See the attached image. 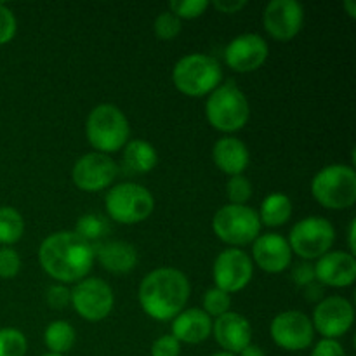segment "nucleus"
I'll use <instances>...</instances> for the list:
<instances>
[{
	"mask_svg": "<svg viewBox=\"0 0 356 356\" xmlns=\"http://www.w3.org/2000/svg\"><path fill=\"white\" fill-rule=\"evenodd\" d=\"M38 261L51 278L73 284L87 278L92 270L94 247L75 232H58L40 243Z\"/></svg>",
	"mask_w": 356,
	"mask_h": 356,
	"instance_id": "1",
	"label": "nucleus"
},
{
	"mask_svg": "<svg viewBox=\"0 0 356 356\" xmlns=\"http://www.w3.org/2000/svg\"><path fill=\"white\" fill-rule=\"evenodd\" d=\"M190 280L176 268H159L143 278L139 305L153 320H174L190 299Z\"/></svg>",
	"mask_w": 356,
	"mask_h": 356,
	"instance_id": "2",
	"label": "nucleus"
},
{
	"mask_svg": "<svg viewBox=\"0 0 356 356\" xmlns=\"http://www.w3.org/2000/svg\"><path fill=\"white\" fill-rule=\"evenodd\" d=\"M86 136L97 153H115L124 148L131 138V125L118 106L97 104L86 122Z\"/></svg>",
	"mask_w": 356,
	"mask_h": 356,
	"instance_id": "3",
	"label": "nucleus"
},
{
	"mask_svg": "<svg viewBox=\"0 0 356 356\" xmlns=\"http://www.w3.org/2000/svg\"><path fill=\"white\" fill-rule=\"evenodd\" d=\"M222 70L218 59L202 52L183 56L172 70V82L181 94L202 97L221 86Z\"/></svg>",
	"mask_w": 356,
	"mask_h": 356,
	"instance_id": "4",
	"label": "nucleus"
},
{
	"mask_svg": "<svg viewBox=\"0 0 356 356\" xmlns=\"http://www.w3.org/2000/svg\"><path fill=\"white\" fill-rule=\"evenodd\" d=\"M205 115L216 131L229 134L245 127L250 117V106L242 89L233 80H228L209 94Z\"/></svg>",
	"mask_w": 356,
	"mask_h": 356,
	"instance_id": "5",
	"label": "nucleus"
},
{
	"mask_svg": "<svg viewBox=\"0 0 356 356\" xmlns=\"http://www.w3.org/2000/svg\"><path fill=\"white\" fill-rule=\"evenodd\" d=\"M312 195L320 205L332 211L350 209L356 202V172L351 165L332 163L313 177Z\"/></svg>",
	"mask_w": 356,
	"mask_h": 356,
	"instance_id": "6",
	"label": "nucleus"
},
{
	"mask_svg": "<svg viewBox=\"0 0 356 356\" xmlns=\"http://www.w3.org/2000/svg\"><path fill=\"white\" fill-rule=\"evenodd\" d=\"M108 216L120 225H138L152 216L155 198L148 188L136 183H120L104 197Z\"/></svg>",
	"mask_w": 356,
	"mask_h": 356,
	"instance_id": "7",
	"label": "nucleus"
},
{
	"mask_svg": "<svg viewBox=\"0 0 356 356\" xmlns=\"http://www.w3.org/2000/svg\"><path fill=\"white\" fill-rule=\"evenodd\" d=\"M212 229L221 242L236 249L252 243L259 236L261 221L254 209L247 205L228 204L214 214Z\"/></svg>",
	"mask_w": 356,
	"mask_h": 356,
	"instance_id": "8",
	"label": "nucleus"
},
{
	"mask_svg": "<svg viewBox=\"0 0 356 356\" xmlns=\"http://www.w3.org/2000/svg\"><path fill=\"white\" fill-rule=\"evenodd\" d=\"M336 240V229L332 222L320 216H309L296 222L289 233V247L292 254H298L301 259H320L330 252V247Z\"/></svg>",
	"mask_w": 356,
	"mask_h": 356,
	"instance_id": "9",
	"label": "nucleus"
},
{
	"mask_svg": "<svg viewBox=\"0 0 356 356\" xmlns=\"http://www.w3.org/2000/svg\"><path fill=\"white\" fill-rule=\"evenodd\" d=\"M72 306L87 322H101L111 313L115 296L101 278H83L72 291Z\"/></svg>",
	"mask_w": 356,
	"mask_h": 356,
	"instance_id": "10",
	"label": "nucleus"
},
{
	"mask_svg": "<svg viewBox=\"0 0 356 356\" xmlns=\"http://www.w3.org/2000/svg\"><path fill=\"white\" fill-rule=\"evenodd\" d=\"M254 275L252 259L240 249L222 250L214 261L212 266V278L216 287L221 289L226 294L240 292L249 285Z\"/></svg>",
	"mask_w": 356,
	"mask_h": 356,
	"instance_id": "11",
	"label": "nucleus"
},
{
	"mask_svg": "<svg viewBox=\"0 0 356 356\" xmlns=\"http://www.w3.org/2000/svg\"><path fill=\"white\" fill-rule=\"evenodd\" d=\"M355 309L348 299L341 296H330L315 306L313 312V329L323 339H339L353 327Z\"/></svg>",
	"mask_w": 356,
	"mask_h": 356,
	"instance_id": "12",
	"label": "nucleus"
},
{
	"mask_svg": "<svg viewBox=\"0 0 356 356\" xmlns=\"http://www.w3.org/2000/svg\"><path fill=\"white\" fill-rule=\"evenodd\" d=\"M270 334L275 344L285 351L308 350L315 339L312 320L301 312H284L275 316Z\"/></svg>",
	"mask_w": 356,
	"mask_h": 356,
	"instance_id": "13",
	"label": "nucleus"
},
{
	"mask_svg": "<svg viewBox=\"0 0 356 356\" xmlns=\"http://www.w3.org/2000/svg\"><path fill=\"white\" fill-rule=\"evenodd\" d=\"M118 174V165L110 155L104 153H86L75 162L72 170V179L75 186L82 191L106 190Z\"/></svg>",
	"mask_w": 356,
	"mask_h": 356,
	"instance_id": "14",
	"label": "nucleus"
},
{
	"mask_svg": "<svg viewBox=\"0 0 356 356\" xmlns=\"http://www.w3.org/2000/svg\"><path fill=\"white\" fill-rule=\"evenodd\" d=\"M264 30L278 42L298 37L305 23V9L296 0H271L263 14Z\"/></svg>",
	"mask_w": 356,
	"mask_h": 356,
	"instance_id": "15",
	"label": "nucleus"
},
{
	"mask_svg": "<svg viewBox=\"0 0 356 356\" xmlns=\"http://www.w3.org/2000/svg\"><path fill=\"white\" fill-rule=\"evenodd\" d=\"M270 47L266 40L256 33H242L233 38L225 49V61L233 72L250 73L266 63Z\"/></svg>",
	"mask_w": 356,
	"mask_h": 356,
	"instance_id": "16",
	"label": "nucleus"
},
{
	"mask_svg": "<svg viewBox=\"0 0 356 356\" xmlns=\"http://www.w3.org/2000/svg\"><path fill=\"white\" fill-rule=\"evenodd\" d=\"M212 336L222 351L238 355L249 344H252V327L243 315L228 312L212 323Z\"/></svg>",
	"mask_w": 356,
	"mask_h": 356,
	"instance_id": "17",
	"label": "nucleus"
},
{
	"mask_svg": "<svg viewBox=\"0 0 356 356\" xmlns=\"http://www.w3.org/2000/svg\"><path fill=\"white\" fill-rule=\"evenodd\" d=\"M254 263L266 273H282L292 263V250L285 236L266 233L252 242Z\"/></svg>",
	"mask_w": 356,
	"mask_h": 356,
	"instance_id": "18",
	"label": "nucleus"
},
{
	"mask_svg": "<svg viewBox=\"0 0 356 356\" xmlns=\"http://www.w3.org/2000/svg\"><path fill=\"white\" fill-rule=\"evenodd\" d=\"M315 278L329 287H350L356 280V259L353 254L334 250L320 257L315 264Z\"/></svg>",
	"mask_w": 356,
	"mask_h": 356,
	"instance_id": "19",
	"label": "nucleus"
},
{
	"mask_svg": "<svg viewBox=\"0 0 356 356\" xmlns=\"http://www.w3.org/2000/svg\"><path fill=\"white\" fill-rule=\"evenodd\" d=\"M212 160L221 172L229 177L242 176L243 170L249 167L250 153L245 143L233 136H225L218 139L212 148Z\"/></svg>",
	"mask_w": 356,
	"mask_h": 356,
	"instance_id": "20",
	"label": "nucleus"
},
{
	"mask_svg": "<svg viewBox=\"0 0 356 356\" xmlns=\"http://www.w3.org/2000/svg\"><path fill=\"white\" fill-rule=\"evenodd\" d=\"M212 334V318L200 308L183 309L172 320V334L179 343L200 344Z\"/></svg>",
	"mask_w": 356,
	"mask_h": 356,
	"instance_id": "21",
	"label": "nucleus"
},
{
	"mask_svg": "<svg viewBox=\"0 0 356 356\" xmlns=\"http://www.w3.org/2000/svg\"><path fill=\"white\" fill-rule=\"evenodd\" d=\"M94 257H97L101 266L110 273H129L138 264V250L127 242H106L94 247Z\"/></svg>",
	"mask_w": 356,
	"mask_h": 356,
	"instance_id": "22",
	"label": "nucleus"
},
{
	"mask_svg": "<svg viewBox=\"0 0 356 356\" xmlns=\"http://www.w3.org/2000/svg\"><path fill=\"white\" fill-rule=\"evenodd\" d=\"M159 163V153L145 139H129L124 146V167L129 172H152Z\"/></svg>",
	"mask_w": 356,
	"mask_h": 356,
	"instance_id": "23",
	"label": "nucleus"
},
{
	"mask_svg": "<svg viewBox=\"0 0 356 356\" xmlns=\"http://www.w3.org/2000/svg\"><path fill=\"white\" fill-rule=\"evenodd\" d=\"M259 221L270 228L284 226L292 216V202L285 193H270L259 209Z\"/></svg>",
	"mask_w": 356,
	"mask_h": 356,
	"instance_id": "24",
	"label": "nucleus"
},
{
	"mask_svg": "<svg viewBox=\"0 0 356 356\" xmlns=\"http://www.w3.org/2000/svg\"><path fill=\"white\" fill-rule=\"evenodd\" d=\"M44 341L45 346L49 348V353L65 355L75 344L76 332L68 322L58 320V322H52L51 325H47L44 332Z\"/></svg>",
	"mask_w": 356,
	"mask_h": 356,
	"instance_id": "25",
	"label": "nucleus"
},
{
	"mask_svg": "<svg viewBox=\"0 0 356 356\" xmlns=\"http://www.w3.org/2000/svg\"><path fill=\"white\" fill-rule=\"evenodd\" d=\"M24 233L23 216L14 207H0V243L6 247L19 242Z\"/></svg>",
	"mask_w": 356,
	"mask_h": 356,
	"instance_id": "26",
	"label": "nucleus"
},
{
	"mask_svg": "<svg viewBox=\"0 0 356 356\" xmlns=\"http://www.w3.org/2000/svg\"><path fill=\"white\" fill-rule=\"evenodd\" d=\"M75 233L92 245V242H97L110 233V222L99 214H83L76 221Z\"/></svg>",
	"mask_w": 356,
	"mask_h": 356,
	"instance_id": "27",
	"label": "nucleus"
},
{
	"mask_svg": "<svg viewBox=\"0 0 356 356\" xmlns=\"http://www.w3.org/2000/svg\"><path fill=\"white\" fill-rule=\"evenodd\" d=\"M28 341L21 330L6 327L0 329V356H24Z\"/></svg>",
	"mask_w": 356,
	"mask_h": 356,
	"instance_id": "28",
	"label": "nucleus"
},
{
	"mask_svg": "<svg viewBox=\"0 0 356 356\" xmlns=\"http://www.w3.org/2000/svg\"><path fill=\"white\" fill-rule=\"evenodd\" d=\"M229 308H232V298H229V294L222 292L221 289L212 287L205 292L204 312L207 313L209 316H216V318H219L221 315L228 313Z\"/></svg>",
	"mask_w": 356,
	"mask_h": 356,
	"instance_id": "29",
	"label": "nucleus"
},
{
	"mask_svg": "<svg viewBox=\"0 0 356 356\" xmlns=\"http://www.w3.org/2000/svg\"><path fill=\"white\" fill-rule=\"evenodd\" d=\"M181 28H183V23H181L179 17L174 16L170 10H163L156 16L155 24H153V30H155V35L159 40H172L177 35L181 33Z\"/></svg>",
	"mask_w": 356,
	"mask_h": 356,
	"instance_id": "30",
	"label": "nucleus"
},
{
	"mask_svg": "<svg viewBox=\"0 0 356 356\" xmlns=\"http://www.w3.org/2000/svg\"><path fill=\"white\" fill-rule=\"evenodd\" d=\"M209 6V0H174L169 3V10L179 19H195L200 17Z\"/></svg>",
	"mask_w": 356,
	"mask_h": 356,
	"instance_id": "31",
	"label": "nucleus"
},
{
	"mask_svg": "<svg viewBox=\"0 0 356 356\" xmlns=\"http://www.w3.org/2000/svg\"><path fill=\"white\" fill-rule=\"evenodd\" d=\"M226 195H228L229 204L245 205V202H249L252 197V183L245 176L229 177L226 184Z\"/></svg>",
	"mask_w": 356,
	"mask_h": 356,
	"instance_id": "32",
	"label": "nucleus"
},
{
	"mask_svg": "<svg viewBox=\"0 0 356 356\" xmlns=\"http://www.w3.org/2000/svg\"><path fill=\"white\" fill-rule=\"evenodd\" d=\"M21 270V257L10 247H2L0 249V278L9 280L14 278Z\"/></svg>",
	"mask_w": 356,
	"mask_h": 356,
	"instance_id": "33",
	"label": "nucleus"
},
{
	"mask_svg": "<svg viewBox=\"0 0 356 356\" xmlns=\"http://www.w3.org/2000/svg\"><path fill=\"white\" fill-rule=\"evenodd\" d=\"M17 21L13 10L0 2V45H6L16 37Z\"/></svg>",
	"mask_w": 356,
	"mask_h": 356,
	"instance_id": "34",
	"label": "nucleus"
},
{
	"mask_svg": "<svg viewBox=\"0 0 356 356\" xmlns=\"http://www.w3.org/2000/svg\"><path fill=\"white\" fill-rule=\"evenodd\" d=\"M181 355V343L174 336L159 337L152 344V356H179Z\"/></svg>",
	"mask_w": 356,
	"mask_h": 356,
	"instance_id": "35",
	"label": "nucleus"
},
{
	"mask_svg": "<svg viewBox=\"0 0 356 356\" xmlns=\"http://www.w3.org/2000/svg\"><path fill=\"white\" fill-rule=\"evenodd\" d=\"M292 282H294L298 287H306V285L313 284L316 280L315 278V266H313L309 261H302V263H298L294 268H292Z\"/></svg>",
	"mask_w": 356,
	"mask_h": 356,
	"instance_id": "36",
	"label": "nucleus"
},
{
	"mask_svg": "<svg viewBox=\"0 0 356 356\" xmlns=\"http://www.w3.org/2000/svg\"><path fill=\"white\" fill-rule=\"evenodd\" d=\"M72 301V291L66 289L65 285H52L47 291V302L51 308L61 309Z\"/></svg>",
	"mask_w": 356,
	"mask_h": 356,
	"instance_id": "37",
	"label": "nucleus"
},
{
	"mask_svg": "<svg viewBox=\"0 0 356 356\" xmlns=\"http://www.w3.org/2000/svg\"><path fill=\"white\" fill-rule=\"evenodd\" d=\"M312 356H346V351L339 341L322 339L315 344Z\"/></svg>",
	"mask_w": 356,
	"mask_h": 356,
	"instance_id": "38",
	"label": "nucleus"
},
{
	"mask_svg": "<svg viewBox=\"0 0 356 356\" xmlns=\"http://www.w3.org/2000/svg\"><path fill=\"white\" fill-rule=\"evenodd\" d=\"M211 6L221 14H236L240 9L247 6V2L245 0H216Z\"/></svg>",
	"mask_w": 356,
	"mask_h": 356,
	"instance_id": "39",
	"label": "nucleus"
},
{
	"mask_svg": "<svg viewBox=\"0 0 356 356\" xmlns=\"http://www.w3.org/2000/svg\"><path fill=\"white\" fill-rule=\"evenodd\" d=\"M305 296H306V299H308V301H312V302L320 301V299H322V296H323V285L318 284L316 280L313 282V284L306 285Z\"/></svg>",
	"mask_w": 356,
	"mask_h": 356,
	"instance_id": "40",
	"label": "nucleus"
},
{
	"mask_svg": "<svg viewBox=\"0 0 356 356\" xmlns=\"http://www.w3.org/2000/svg\"><path fill=\"white\" fill-rule=\"evenodd\" d=\"M238 356H266L263 348L256 346V344H249L243 351H240Z\"/></svg>",
	"mask_w": 356,
	"mask_h": 356,
	"instance_id": "41",
	"label": "nucleus"
},
{
	"mask_svg": "<svg viewBox=\"0 0 356 356\" xmlns=\"http://www.w3.org/2000/svg\"><path fill=\"white\" fill-rule=\"evenodd\" d=\"M355 232H356V219H353L350 225V233H348V243H350V254L356 252V243H355Z\"/></svg>",
	"mask_w": 356,
	"mask_h": 356,
	"instance_id": "42",
	"label": "nucleus"
},
{
	"mask_svg": "<svg viewBox=\"0 0 356 356\" xmlns=\"http://www.w3.org/2000/svg\"><path fill=\"white\" fill-rule=\"evenodd\" d=\"M344 7H346L350 17H356V3L353 0H346V2H344Z\"/></svg>",
	"mask_w": 356,
	"mask_h": 356,
	"instance_id": "43",
	"label": "nucleus"
},
{
	"mask_svg": "<svg viewBox=\"0 0 356 356\" xmlns=\"http://www.w3.org/2000/svg\"><path fill=\"white\" fill-rule=\"evenodd\" d=\"M212 356H236V355H232V353H226V351H219V353H214Z\"/></svg>",
	"mask_w": 356,
	"mask_h": 356,
	"instance_id": "44",
	"label": "nucleus"
},
{
	"mask_svg": "<svg viewBox=\"0 0 356 356\" xmlns=\"http://www.w3.org/2000/svg\"><path fill=\"white\" fill-rule=\"evenodd\" d=\"M42 356H63V355H56V353H45V355H42Z\"/></svg>",
	"mask_w": 356,
	"mask_h": 356,
	"instance_id": "45",
	"label": "nucleus"
}]
</instances>
